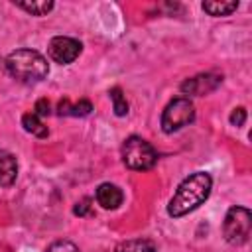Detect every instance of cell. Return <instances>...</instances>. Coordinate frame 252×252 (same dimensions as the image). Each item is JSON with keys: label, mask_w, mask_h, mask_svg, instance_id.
<instances>
[{"label": "cell", "mask_w": 252, "mask_h": 252, "mask_svg": "<svg viewBox=\"0 0 252 252\" xmlns=\"http://www.w3.org/2000/svg\"><path fill=\"white\" fill-rule=\"evenodd\" d=\"M222 83V77L220 75H215V73H201V75H195L191 79H185L181 83V93L189 98V96H205L209 93H213L219 85Z\"/></svg>", "instance_id": "obj_7"}, {"label": "cell", "mask_w": 252, "mask_h": 252, "mask_svg": "<svg viewBox=\"0 0 252 252\" xmlns=\"http://www.w3.org/2000/svg\"><path fill=\"white\" fill-rule=\"evenodd\" d=\"M211 187H213V179L207 171L191 173L177 185V191L167 203V215L173 219L189 215L209 199Z\"/></svg>", "instance_id": "obj_1"}, {"label": "cell", "mask_w": 252, "mask_h": 252, "mask_svg": "<svg viewBox=\"0 0 252 252\" xmlns=\"http://www.w3.org/2000/svg\"><path fill=\"white\" fill-rule=\"evenodd\" d=\"M91 203H93V199H91V197H83L81 201H77V203H75L73 213H75L77 217H87V215L91 213V207H93Z\"/></svg>", "instance_id": "obj_17"}, {"label": "cell", "mask_w": 252, "mask_h": 252, "mask_svg": "<svg viewBox=\"0 0 252 252\" xmlns=\"http://www.w3.org/2000/svg\"><path fill=\"white\" fill-rule=\"evenodd\" d=\"M18 8H22L24 12L32 14V16H45L47 12L53 10V2L51 0H26V2H14Z\"/></svg>", "instance_id": "obj_13"}, {"label": "cell", "mask_w": 252, "mask_h": 252, "mask_svg": "<svg viewBox=\"0 0 252 252\" xmlns=\"http://www.w3.org/2000/svg\"><path fill=\"white\" fill-rule=\"evenodd\" d=\"M6 71L22 83H39L49 73L47 59L35 49H16L4 59Z\"/></svg>", "instance_id": "obj_2"}, {"label": "cell", "mask_w": 252, "mask_h": 252, "mask_svg": "<svg viewBox=\"0 0 252 252\" xmlns=\"http://www.w3.org/2000/svg\"><path fill=\"white\" fill-rule=\"evenodd\" d=\"M122 161L128 169L146 171L156 165L158 154L154 146L142 136H128L122 144Z\"/></svg>", "instance_id": "obj_3"}, {"label": "cell", "mask_w": 252, "mask_h": 252, "mask_svg": "<svg viewBox=\"0 0 252 252\" xmlns=\"http://www.w3.org/2000/svg\"><path fill=\"white\" fill-rule=\"evenodd\" d=\"M230 124L232 126H242L244 122H246V108L244 106H238V108H234L232 112H230Z\"/></svg>", "instance_id": "obj_18"}, {"label": "cell", "mask_w": 252, "mask_h": 252, "mask_svg": "<svg viewBox=\"0 0 252 252\" xmlns=\"http://www.w3.org/2000/svg\"><path fill=\"white\" fill-rule=\"evenodd\" d=\"M81 49H83L81 41L75 39V37H67V35H57V37H53V39L49 41V45H47L49 57H51L55 63H59V65H69V63H73V61L79 57Z\"/></svg>", "instance_id": "obj_6"}, {"label": "cell", "mask_w": 252, "mask_h": 252, "mask_svg": "<svg viewBox=\"0 0 252 252\" xmlns=\"http://www.w3.org/2000/svg\"><path fill=\"white\" fill-rule=\"evenodd\" d=\"M108 94H110V100H112V106H114V114L116 116H126L128 114V102H126L122 91L118 87H114V89H110Z\"/></svg>", "instance_id": "obj_15"}, {"label": "cell", "mask_w": 252, "mask_h": 252, "mask_svg": "<svg viewBox=\"0 0 252 252\" xmlns=\"http://www.w3.org/2000/svg\"><path fill=\"white\" fill-rule=\"evenodd\" d=\"M45 252H81L77 248V244H73L71 240H55L53 244L47 246Z\"/></svg>", "instance_id": "obj_16"}, {"label": "cell", "mask_w": 252, "mask_h": 252, "mask_svg": "<svg viewBox=\"0 0 252 252\" xmlns=\"http://www.w3.org/2000/svg\"><path fill=\"white\" fill-rule=\"evenodd\" d=\"M252 230V213L246 207H230L222 222L224 240L232 246H242L248 242Z\"/></svg>", "instance_id": "obj_4"}, {"label": "cell", "mask_w": 252, "mask_h": 252, "mask_svg": "<svg viewBox=\"0 0 252 252\" xmlns=\"http://www.w3.org/2000/svg\"><path fill=\"white\" fill-rule=\"evenodd\" d=\"M93 112V104L83 98L79 100L77 104H71L69 98H61L59 104H57V114L59 116H89Z\"/></svg>", "instance_id": "obj_10"}, {"label": "cell", "mask_w": 252, "mask_h": 252, "mask_svg": "<svg viewBox=\"0 0 252 252\" xmlns=\"http://www.w3.org/2000/svg\"><path fill=\"white\" fill-rule=\"evenodd\" d=\"M22 126H24L26 132H30L35 138H47V134H49L47 126L41 122V118L35 112H26L22 116Z\"/></svg>", "instance_id": "obj_12"}, {"label": "cell", "mask_w": 252, "mask_h": 252, "mask_svg": "<svg viewBox=\"0 0 252 252\" xmlns=\"http://www.w3.org/2000/svg\"><path fill=\"white\" fill-rule=\"evenodd\" d=\"M94 197H96V203H98L102 209H106V211L118 209V207L122 205V201H124L122 189H120L118 185H114V183H100V185L96 187Z\"/></svg>", "instance_id": "obj_8"}, {"label": "cell", "mask_w": 252, "mask_h": 252, "mask_svg": "<svg viewBox=\"0 0 252 252\" xmlns=\"http://www.w3.org/2000/svg\"><path fill=\"white\" fill-rule=\"evenodd\" d=\"M114 252H154V244L150 240H144V238H138V240H126V242H120Z\"/></svg>", "instance_id": "obj_14"}, {"label": "cell", "mask_w": 252, "mask_h": 252, "mask_svg": "<svg viewBox=\"0 0 252 252\" xmlns=\"http://www.w3.org/2000/svg\"><path fill=\"white\" fill-rule=\"evenodd\" d=\"M33 112L41 118V116H49L51 114V106H49V100L47 98H39L37 102H35V106H33Z\"/></svg>", "instance_id": "obj_19"}, {"label": "cell", "mask_w": 252, "mask_h": 252, "mask_svg": "<svg viewBox=\"0 0 252 252\" xmlns=\"http://www.w3.org/2000/svg\"><path fill=\"white\" fill-rule=\"evenodd\" d=\"M195 120V106L187 96H177L167 102L161 112V130L165 134H173L183 126Z\"/></svg>", "instance_id": "obj_5"}, {"label": "cell", "mask_w": 252, "mask_h": 252, "mask_svg": "<svg viewBox=\"0 0 252 252\" xmlns=\"http://www.w3.org/2000/svg\"><path fill=\"white\" fill-rule=\"evenodd\" d=\"M238 8V2H226V0H207L203 2V10L209 14V16H215V18H220V16H230L232 12H236Z\"/></svg>", "instance_id": "obj_11"}, {"label": "cell", "mask_w": 252, "mask_h": 252, "mask_svg": "<svg viewBox=\"0 0 252 252\" xmlns=\"http://www.w3.org/2000/svg\"><path fill=\"white\" fill-rule=\"evenodd\" d=\"M18 177V161L16 158L6 152L0 150V187H10Z\"/></svg>", "instance_id": "obj_9"}]
</instances>
